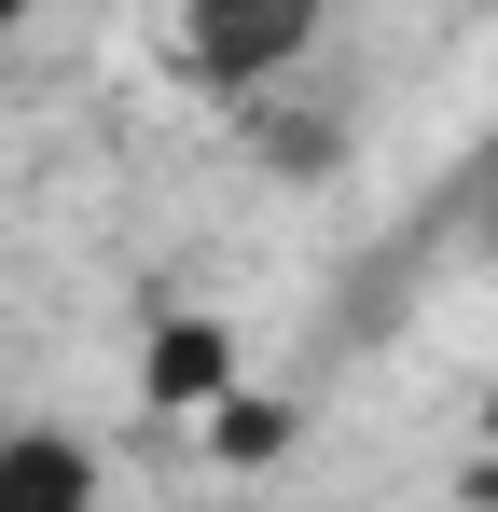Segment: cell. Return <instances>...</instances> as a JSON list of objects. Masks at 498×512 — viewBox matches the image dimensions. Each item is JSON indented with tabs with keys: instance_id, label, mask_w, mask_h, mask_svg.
I'll return each instance as SVG.
<instances>
[{
	"instance_id": "7a4b0ae2",
	"label": "cell",
	"mask_w": 498,
	"mask_h": 512,
	"mask_svg": "<svg viewBox=\"0 0 498 512\" xmlns=\"http://www.w3.org/2000/svg\"><path fill=\"white\" fill-rule=\"evenodd\" d=\"M97 499H111V457H97V429H70V416L0 429V512H97Z\"/></svg>"
},
{
	"instance_id": "3957f363",
	"label": "cell",
	"mask_w": 498,
	"mask_h": 512,
	"mask_svg": "<svg viewBox=\"0 0 498 512\" xmlns=\"http://www.w3.org/2000/svg\"><path fill=\"white\" fill-rule=\"evenodd\" d=\"M153 402H208V416H222V402H236V333H222V319H166L153 333Z\"/></svg>"
},
{
	"instance_id": "6da1fadb",
	"label": "cell",
	"mask_w": 498,
	"mask_h": 512,
	"mask_svg": "<svg viewBox=\"0 0 498 512\" xmlns=\"http://www.w3.org/2000/svg\"><path fill=\"white\" fill-rule=\"evenodd\" d=\"M332 42V0H180V70L208 97H291V70Z\"/></svg>"
},
{
	"instance_id": "5b68a950",
	"label": "cell",
	"mask_w": 498,
	"mask_h": 512,
	"mask_svg": "<svg viewBox=\"0 0 498 512\" xmlns=\"http://www.w3.org/2000/svg\"><path fill=\"white\" fill-rule=\"evenodd\" d=\"M42 14H56V0H0V56H14V42H28Z\"/></svg>"
},
{
	"instance_id": "277c9868",
	"label": "cell",
	"mask_w": 498,
	"mask_h": 512,
	"mask_svg": "<svg viewBox=\"0 0 498 512\" xmlns=\"http://www.w3.org/2000/svg\"><path fill=\"white\" fill-rule=\"evenodd\" d=\"M208 443H222L236 471H249V457H291V402H249V388H236V402L208 416Z\"/></svg>"
}]
</instances>
